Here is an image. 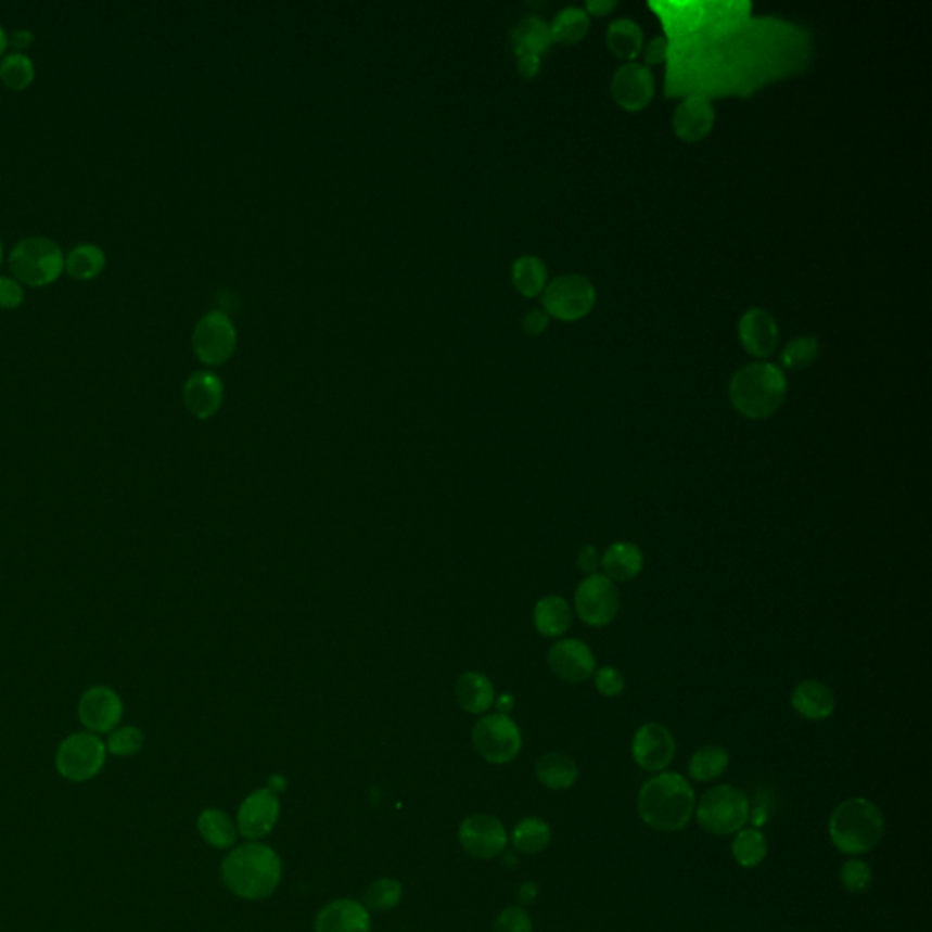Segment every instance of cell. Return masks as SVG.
<instances>
[{
    "label": "cell",
    "instance_id": "obj_19",
    "mask_svg": "<svg viewBox=\"0 0 932 932\" xmlns=\"http://www.w3.org/2000/svg\"><path fill=\"white\" fill-rule=\"evenodd\" d=\"M738 334L751 356L769 357L780 343V328L775 317L763 308H752L741 317Z\"/></svg>",
    "mask_w": 932,
    "mask_h": 932
},
{
    "label": "cell",
    "instance_id": "obj_48",
    "mask_svg": "<svg viewBox=\"0 0 932 932\" xmlns=\"http://www.w3.org/2000/svg\"><path fill=\"white\" fill-rule=\"evenodd\" d=\"M539 64H541V58H536V55H518V68H520V74L526 79H531L534 75L539 72Z\"/></svg>",
    "mask_w": 932,
    "mask_h": 932
},
{
    "label": "cell",
    "instance_id": "obj_46",
    "mask_svg": "<svg viewBox=\"0 0 932 932\" xmlns=\"http://www.w3.org/2000/svg\"><path fill=\"white\" fill-rule=\"evenodd\" d=\"M548 321H550V319H548L547 311L534 308V310L528 311L525 319H523V330H525L528 335L542 334V332L547 330Z\"/></svg>",
    "mask_w": 932,
    "mask_h": 932
},
{
    "label": "cell",
    "instance_id": "obj_34",
    "mask_svg": "<svg viewBox=\"0 0 932 932\" xmlns=\"http://www.w3.org/2000/svg\"><path fill=\"white\" fill-rule=\"evenodd\" d=\"M590 18L582 8H565L556 15L550 24L552 40L560 44H576L588 34Z\"/></svg>",
    "mask_w": 932,
    "mask_h": 932
},
{
    "label": "cell",
    "instance_id": "obj_47",
    "mask_svg": "<svg viewBox=\"0 0 932 932\" xmlns=\"http://www.w3.org/2000/svg\"><path fill=\"white\" fill-rule=\"evenodd\" d=\"M35 42V35L29 29H15L12 34H8V48L12 53H24L29 50Z\"/></svg>",
    "mask_w": 932,
    "mask_h": 932
},
{
    "label": "cell",
    "instance_id": "obj_43",
    "mask_svg": "<svg viewBox=\"0 0 932 932\" xmlns=\"http://www.w3.org/2000/svg\"><path fill=\"white\" fill-rule=\"evenodd\" d=\"M24 303L23 284L17 279L0 276V308L2 310H15Z\"/></svg>",
    "mask_w": 932,
    "mask_h": 932
},
{
    "label": "cell",
    "instance_id": "obj_44",
    "mask_svg": "<svg viewBox=\"0 0 932 932\" xmlns=\"http://www.w3.org/2000/svg\"><path fill=\"white\" fill-rule=\"evenodd\" d=\"M599 566H601V558H599L598 548L593 545H583L577 554V569L585 572L587 576H592L598 574Z\"/></svg>",
    "mask_w": 932,
    "mask_h": 932
},
{
    "label": "cell",
    "instance_id": "obj_11",
    "mask_svg": "<svg viewBox=\"0 0 932 932\" xmlns=\"http://www.w3.org/2000/svg\"><path fill=\"white\" fill-rule=\"evenodd\" d=\"M192 345L199 361L219 367L235 352L238 332L230 317L222 311H208L193 330Z\"/></svg>",
    "mask_w": 932,
    "mask_h": 932
},
{
    "label": "cell",
    "instance_id": "obj_4",
    "mask_svg": "<svg viewBox=\"0 0 932 932\" xmlns=\"http://www.w3.org/2000/svg\"><path fill=\"white\" fill-rule=\"evenodd\" d=\"M885 831V818L874 802L851 797L832 810L829 837L840 853L848 856L867 854L878 847Z\"/></svg>",
    "mask_w": 932,
    "mask_h": 932
},
{
    "label": "cell",
    "instance_id": "obj_6",
    "mask_svg": "<svg viewBox=\"0 0 932 932\" xmlns=\"http://www.w3.org/2000/svg\"><path fill=\"white\" fill-rule=\"evenodd\" d=\"M694 814L703 831L714 837H729L745 827L751 805L745 792L738 787L718 786L701 796Z\"/></svg>",
    "mask_w": 932,
    "mask_h": 932
},
{
    "label": "cell",
    "instance_id": "obj_18",
    "mask_svg": "<svg viewBox=\"0 0 932 932\" xmlns=\"http://www.w3.org/2000/svg\"><path fill=\"white\" fill-rule=\"evenodd\" d=\"M182 397L188 412L197 419H209L219 412L225 399V385L217 373L199 370L184 383Z\"/></svg>",
    "mask_w": 932,
    "mask_h": 932
},
{
    "label": "cell",
    "instance_id": "obj_20",
    "mask_svg": "<svg viewBox=\"0 0 932 932\" xmlns=\"http://www.w3.org/2000/svg\"><path fill=\"white\" fill-rule=\"evenodd\" d=\"M716 123V114L705 97L689 95L674 112V133L685 142L705 139Z\"/></svg>",
    "mask_w": 932,
    "mask_h": 932
},
{
    "label": "cell",
    "instance_id": "obj_25",
    "mask_svg": "<svg viewBox=\"0 0 932 932\" xmlns=\"http://www.w3.org/2000/svg\"><path fill=\"white\" fill-rule=\"evenodd\" d=\"M456 700L459 706L469 714H485L490 711L496 701V690L485 674L464 673L456 681Z\"/></svg>",
    "mask_w": 932,
    "mask_h": 932
},
{
    "label": "cell",
    "instance_id": "obj_21",
    "mask_svg": "<svg viewBox=\"0 0 932 932\" xmlns=\"http://www.w3.org/2000/svg\"><path fill=\"white\" fill-rule=\"evenodd\" d=\"M316 932H370V915L354 899H335L317 915Z\"/></svg>",
    "mask_w": 932,
    "mask_h": 932
},
{
    "label": "cell",
    "instance_id": "obj_8",
    "mask_svg": "<svg viewBox=\"0 0 932 932\" xmlns=\"http://www.w3.org/2000/svg\"><path fill=\"white\" fill-rule=\"evenodd\" d=\"M472 745L485 762L505 765L518 757L523 736L514 719L507 714H488L474 725Z\"/></svg>",
    "mask_w": 932,
    "mask_h": 932
},
{
    "label": "cell",
    "instance_id": "obj_17",
    "mask_svg": "<svg viewBox=\"0 0 932 932\" xmlns=\"http://www.w3.org/2000/svg\"><path fill=\"white\" fill-rule=\"evenodd\" d=\"M654 75L643 64L628 63L612 79V97L620 106L638 112L649 106L654 97Z\"/></svg>",
    "mask_w": 932,
    "mask_h": 932
},
{
    "label": "cell",
    "instance_id": "obj_32",
    "mask_svg": "<svg viewBox=\"0 0 932 932\" xmlns=\"http://www.w3.org/2000/svg\"><path fill=\"white\" fill-rule=\"evenodd\" d=\"M512 281L520 294L536 297L547 286V266L536 255H523L512 266Z\"/></svg>",
    "mask_w": 932,
    "mask_h": 932
},
{
    "label": "cell",
    "instance_id": "obj_49",
    "mask_svg": "<svg viewBox=\"0 0 932 932\" xmlns=\"http://www.w3.org/2000/svg\"><path fill=\"white\" fill-rule=\"evenodd\" d=\"M617 7V2L614 0H590L587 2L588 12L592 13V15H599V17H603L607 13L612 12L614 8Z\"/></svg>",
    "mask_w": 932,
    "mask_h": 932
},
{
    "label": "cell",
    "instance_id": "obj_30",
    "mask_svg": "<svg viewBox=\"0 0 932 932\" xmlns=\"http://www.w3.org/2000/svg\"><path fill=\"white\" fill-rule=\"evenodd\" d=\"M106 266V255L97 244H79L64 260V270L77 281L95 279Z\"/></svg>",
    "mask_w": 932,
    "mask_h": 932
},
{
    "label": "cell",
    "instance_id": "obj_29",
    "mask_svg": "<svg viewBox=\"0 0 932 932\" xmlns=\"http://www.w3.org/2000/svg\"><path fill=\"white\" fill-rule=\"evenodd\" d=\"M199 834L204 842L217 848L232 847L238 838V831L232 819L219 808H206L197 819Z\"/></svg>",
    "mask_w": 932,
    "mask_h": 932
},
{
    "label": "cell",
    "instance_id": "obj_52",
    "mask_svg": "<svg viewBox=\"0 0 932 932\" xmlns=\"http://www.w3.org/2000/svg\"><path fill=\"white\" fill-rule=\"evenodd\" d=\"M0 265H2V241H0Z\"/></svg>",
    "mask_w": 932,
    "mask_h": 932
},
{
    "label": "cell",
    "instance_id": "obj_35",
    "mask_svg": "<svg viewBox=\"0 0 932 932\" xmlns=\"http://www.w3.org/2000/svg\"><path fill=\"white\" fill-rule=\"evenodd\" d=\"M552 829L541 818H525L512 832L514 847L523 854H539L550 845Z\"/></svg>",
    "mask_w": 932,
    "mask_h": 932
},
{
    "label": "cell",
    "instance_id": "obj_15",
    "mask_svg": "<svg viewBox=\"0 0 932 932\" xmlns=\"http://www.w3.org/2000/svg\"><path fill=\"white\" fill-rule=\"evenodd\" d=\"M548 667L566 684H583L596 673V655L585 641L560 639L548 650Z\"/></svg>",
    "mask_w": 932,
    "mask_h": 932
},
{
    "label": "cell",
    "instance_id": "obj_5",
    "mask_svg": "<svg viewBox=\"0 0 932 932\" xmlns=\"http://www.w3.org/2000/svg\"><path fill=\"white\" fill-rule=\"evenodd\" d=\"M63 250L48 238L23 239L10 254V268L18 283L42 289L55 283L64 271Z\"/></svg>",
    "mask_w": 932,
    "mask_h": 932
},
{
    "label": "cell",
    "instance_id": "obj_23",
    "mask_svg": "<svg viewBox=\"0 0 932 932\" xmlns=\"http://www.w3.org/2000/svg\"><path fill=\"white\" fill-rule=\"evenodd\" d=\"M643 552L639 550L638 545L630 541L612 542L601 558L605 576L614 583L633 582L639 576V572L643 571Z\"/></svg>",
    "mask_w": 932,
    "mask_h": 932
},
{
    "label": "cell",
    "instance_id": "obj_51",
    "mask_svg": "<svg viewBox=\"0 0 932 932\" xmlns=\"http://www.w3.org/2000/svg\"><path fill=\"white\" fill-rule=\"evenodd\" d=\"M8 50V34L4 31V28L0 26V58H4V53Z\"/></svg>",
    "mask_w": 932,
    "mask_h": 932
},
{
    "label": "cell",
    "instance_id": "obj_2",
    "mask_svg": "<svg viewBox=\"0 0 932 932\" xmlns=\"http://www.w3.org/2000/svg\"><path fill=\"white\" fill-rule=\"evenodd\" d=\"M281 859L263 843H246L228 854L221 865L222 882L235 896L265 899L281 882Z\"/></svg>",
    "mask_w": 932,
    "mask_h": 932
},
{
    "label": "cell",
    "instance_id": "obj_3",
    "mask_svg": "<svg viewBox=\"0 0 932 932\" xmlns=\"http://www.w3.org/2000/svg\"><path fill=\"white\" fill-rule=\"evenodd\" d=\"M730 403L746 419H767L780 410L787 397V379L773 362H752L730 381Z\"/></svg>",
    "mask_w": 932,
    "mask_h": 932
},
{
    "label": "cell",
    "instance_id": "obj_7",
    "mask_svg": "<svg viewBox=\"0 0 932 932\" xmlns=\"http://www.w3.org/2000/svg\"><path fill=\"white\" fill-rule=\"evenodd\" d=\"M106 743L93 732H75L64 738L55 754V769L64 780L85 783L101 775L106 765Z\"/></svg>",
    "mask_w": 932,
    "mask_h": 932
},
{
    "label": "cell",
    "instance_id": "obj_31",
    "mask_svg": "<svg viewBox=\"0 0 932 932\" xmlns=\"http://www.w3.org/2000/svg\"><path fill=\"white\" fill-rule=\"evenodd\" d=\"M769 854V843L767 838L759 829L749 827L736 832L735 842H732V856L736 864L743 869H754L757 865L763 864V859Z\"/></svg>",
    "mask_w": 932,
    "mask_h": 932
},
{
    "label": "cell",
    "instance_id": "obj_9",
    "mask_svg": "<svg viewBox=\"0 0 932 932\" xmlns=\"http://www.w3.org/2000/svg\"><path fill=\"white\" fill-rule=\"evenodd\" d=\"M576 614L588 627H607L622 609V596L616 583L605 574H592L577 585L574 593Z\"/></svg>",
    "mask_w": 932,
    "mask_h": 932
},
{
    "label": "cell",
    "instance_id": "obj_22",
    "mask_svg": "<svg viewBox=\"0 0 932 932\" xmlns=\"http://www.w3.org/2000/svg\"><path fill=\"white\" fill-rule=\"evenodd\" d=\"M791 705L797 716L808 722H824L834 714L837 698L826 684L818 679H805L792 690Z\"/></svg>",
    "mask_w": 932,
    "mask_h": 932
},
{
    "label": "cell",
    "instance_id": "obj_41",
    "mask_svg": "<svg viewBox=\"0 0 932 932\" xmlns=\"http://www.w3.org/2000/svg\"><path fill=\"white\" fill-rule=\"evenodd\" d=\"M592 678L598 692L607 695V698H616V695L622 694L625 685H627L625 676L617 668L609 667V665L596 668Z\"/></svg>",
    "mask_w": 932,
    "mask_h": 932
},
{
    "label": "cell",
    "instance_id": "obj_36",
    "mask_svg": "<svg viewBox=\"0 0 932 932\" xmlns=\"http://www.w3.org/2000/svg\"><path fill=\"white\" fill-rule=\"evenodd\" d=\"M35 79V64L24 53H8L0 61V82L8 90L24 91Z\"/></svg>",
    "mask_w": 932,
    "mask_h": 932
},
{
    "label": "cell",
    "instance_id": "obj_27",
    "mask_svg": "<svg viewBox=\"0 0 932 932\" xmlns=\"http://www.w3.org/2000/svg\"><path fill=\"white\" fill-rule=\"evenodd\" d=\"M512 42H514V50L518 55L541 58L554 40L550 34V24L545 23L542 18L531 15V17L521 18L520 23L515 24V28L512 29Z\"/></svg>",
    "mask_w": 932,
    "mask_h": 932
},
{
    "label": "cell",
    "instance_id": "obj_10",
    "mask_svg": "<svg viewBox=\"0 0 932 932\" xmlns=\"http://www.w3.org/2000/svg\"><path fill=\"white\" fill-rule=\"evenodd\" d=\"M542 306L548 316L561 321H577L596 305V290L583 276H560L542 290Z\"/></svg>",
    "mask_w": 932,
    "mask_h": 932
},
{
    "label": "cell",
    "instance_id": "obj_12",
    "mask_svg": "<svg viewBox=\"0 0 932 932\" xmlns=\"http://www.w3.org/2000/svg\"><path fill=\"white\" fill-rule=\"evenodd\" d=\"M79 719L85 729L93 735H110L117 729L125 714L120 695L110 687L97 685L86 690L79 700Z\"/></svg>",
    "mask_w": 932,
    "mask_h": 932
},
{
    "label": "cell",
    "instance_id": "obj_1",
    "mask_svg": "<svg viewBox=\"0 0 932 932\" xmlns=\"http://www.w3.org/2000/svg\"><path fill=\"white\" fill-rule=\"evenodd\" d=\"M695 794L685 776L662 773L644 781L638 794V814L657 832H679L694 816Z\"/></svg>",
    "mask_w": 932,
    "mask_h": 932
},
{
    "label": "cell",
    "instance_id": "obj_45",
    "mask_svg": "<svg viewBox=\"0 0 932 932\" xmlns=\"http://www.w3.org/2000/svg\"><path fill=\"white\" fill-rule=\"evenodd\" d=\"M668 42L665 37H655L650 40L643 51L644 63L662 64L667 59Z\"/></svg>",
    "mask_w": 932,
    "mask_h": 932
},
{
    "label": "cell",
    "instance_id": "obj_14",
    "mask_svg": "<svg viewBox=\"0 0 932 932\" xmlns=\"http://www.w3.org/2000/svg\"><path fill=\"white\" fill-rule=\"evenodd\" d=\"M634 762L647 773H662L676 757V740L662 724H644L636 730L633 740Z\"/></svg>",
    "mask_w": 932,
    "mask_h": 932
},
{
    "label": "cell",
    "instance_id": "obj_28",
    "mask_svg": "<svg viewBox=\"0 0 932 932\" xmlns=\"http://www.w3.org/2000/svg\"><path fill=\"white\" fill-rule=\"evenodd\" d=\"M730 756L722 745H705L692 754L689 762V776L692 780L708 783L718 780L729 769Z\"/></svg>",
    "mask_w": 932,
    "mask_h": 932
},
{
    "label": "cell",
    "instance_id": "obj_26",
    "mask_svg": "<svg viewBox=\"0 0 932 932\" xmlns=\"http://www.w3.org/2000/svg\"><path fill=\"white\" fill-rule=\"evenodd\" d=\"M536 776L550 791H569L576 786L579 769L576 762L563 752H547L536 763Z\"/></svg>",
    "mask_w": 932,
    "mask_h": 932
},
{
    "label": "cell",
    "instance_id": "obj_38",
    "mask_svg": "<svg viewBox=\"0 0 932 932\" xmlns=\"http://www.w3.org/2000/svg\"><path fill=\"white\" fill-rule=\"evenodd\" d=\"M819 356V343L814 337H797L781 352V362L787 370H802L813 365Z\"/></svg>",
    "mask_w": 932,
    "mask_h": 932
},
{
    "label": "cell",
    "instance_id": "obj_50",
    "mask_svg": "<svg viewBox=\"0 0 932 932\" xmlns=\"http://www.w3.org/2000/svg\"><path fill=\"white\" fill-rule=\"evenodd\" d=\"M496 705H498L499 714H507L509 716V712L512 711V706H514V695L503 694L498 700L494 701Z\"/></svg>",
    "mask_w": 932,
    "mask_h": 932
},
{
    "label": "cell",
    "instance_id": "obj_40",
    "mask_svg": "<svg viewBox=\"0 0 932 932\" xmlns=\"http://www.w3.org/2000/svg\"><path fill=\"white\" fill-rule=\"evenodd\" d=\"M874 872L864 859L851 858L840 869V883L851 894H861L872 885Z\"/></svg>",
    "mask_w": 932,
    "mask_h": 932
},
{
    "label": "cell",
    "instance_id": "obj_24",
    "mask_svg": "<svg viewBox=\"0 0 932 932\" xmlns=\"http://www.w3.org/2000/svg\"><path fill=\"white\" fill-rule=\"evenodd\" d=\"M532 622L542 638H561L572 627V609L561 596H545L537 601Z\"/></svg>",
    "mask_w": 932,
    "mask_h": 932
},
{
    "label": "cell",
    "instance_id": "obj_42",
    "mask_svg": "<svg viewBox=\"0 0 932 932\" xmlns=\"http://www.w3.org/2000/svg\"><path fill=\"white\" fill-rule=\"evenodd\" d=\"M531 916L526 915V910L521 907H509L496 918L494 923V932H532Z\"/></svg>",
    "mask_w": 932,
    "mask_h": 932
},
{
    "label": "cell",
    "instance_id": "obj_33",
    "mask_svg": "<svg viewBox=\"0 0 932 932\" xmlns=\"http://www.w3.org/2000/svg\"><path fill=\"white\" fill-rule=\"evenodd\" d=\"M607 46L620 59L638 58L643 48V34L630 18H617L607 31Z\"/></svg>",
    "mask_w": 932,
    "mask_h": 932
},
{
    "label": "cell",
    "instance_id": "obj_37",
    "mask_svg": "<svg viewBox=\"0 0 932 932\" xmlns=\"http://www.w3.org/2000/svg\"><path fill=\"white\" fill-rule=\"evenodd\" d=\"M104 743H106L107 754L119 757L136 756L144 745V735L139 727L126 725V727H117V729L112 730Z\"/></svg>",
    "mask_w": 932,
    "mask_h": 932
},
{
    "label": "cell",
    "instance_id": "obj_39",
    "mask_svg": "<svg viewBox=\"0 0 932 932\" xmlns=\"http://www.w3.org/2000/svg\"><path fill=\"white\" fill-rule=\"evenodd\" d=\"M401 883L396 882V880H388V878L373 882L365 893V904H367L368 909L372 910L394 909L401 902Z\"/></svg>",
    "mask_w": 932,
    "mask_h": 932
},
{
    "label": "cell",
    "instance_id": "obj_16",
    "mask_svg": "<svg viewBox=\"0 0 932 932\" xmlns=\"http://www.w3.org/2000/svg\"><path fill=\"white\" fill-rule=\"evenodd\" d=\"M279 810L278 796L270 789L252 792L239 808V831L250 840L268 837L278 824Z\"/></svg>",
    "mask_w": 932,
    "mask_h": 932
},
{
    "label": "cell",
    "instance_id": "obj_13",
    "mask_svg": "<svg viewBox=\"0 0 932 932\" xmlns=\"http://www.w3.org/2000/svg\"><path fill=\"white\" fill-rule=\"evenodd\" d=\"M459 842L472 858L491 859L503 853L509 837L496 816L474 814L459 827Z\"/></svg>",
    "mask_w": 932,
    "mask_h": 932
}]
</instances>
